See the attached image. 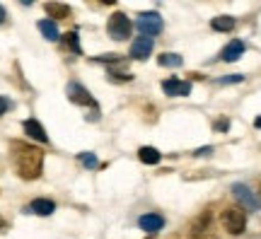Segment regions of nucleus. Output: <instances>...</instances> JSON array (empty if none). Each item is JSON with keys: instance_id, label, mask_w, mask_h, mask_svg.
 I'll use <instances>...</instances> for the list:
<instances>
[{"instance_id": "obj_1", "label": "nucleus", "mask_w": 261, "mask_h": 239, "mask_svg": "<svg viewBox=\"0 0 261 239\" xmlns=\"http://www.w3.org/2000/svg\"><path fill=\"white\" fill-rule=\"evenodd\" d=\"M10 152H12V165L17 169L19 179L24 181H34L41 176L44 172V152L34 145H27V143H10Z\"/></svg>"}, {"instance_id": "obj_2", "label": "nucleus", "mask_w": 261, "mask_h": 239, "mask_svg": "<svg viewBox=\"0 0 261 239\" xmlns=\"http://www.w3.org/2000/svg\"><path fill=\"white\" fill-rule=\"evenodd\" d=\"M220 225L223 230H227L230 234H242L244 227H247V213L240 205H230L220 213Z\"/></svg>"}, {"instance_id": "obj_3", "label": "nucleus", "mask_w": 261, "mask_h": 239, "mask_svg": "<svg viewBox=\"0 0 261 239\" xmlns=\"http://www.w3.org/2000/svg\"><path fill=\"white\" fill-rule=\"evenodd\" d=\"M130 29H133V24L123 12H114L112 17L107 19V32L114 41H126L130 37Z\"/></svg>"}, {"instance_id": "obj_4", "label": "nucleus", "mask_w": 261, "mask_h": 239, "mask_svg": "<svg viewBox=\"0 0 261 239\" xmlns=\"http://www.w3.org/2000/svg\"><path fill=\"white\" fill-rule=\"evenodd\" d=\"M136 27H138L143 37H155L165 29V22H162L158 12H140L138 19H136Z\"/></svg>"}, {"instance_id": "obj_5", "label": "nucleus", "mask_w": 261, "mask_h": 239, "mask_svg": "<svg viewBox=\"0 0 261 239\" xmlns=\"http://www.w3.org/2000/svg\"><path fill=\"white\" fill-rule=\"evenodd\" d=\"M232 196L240 201V208H247V210H261V201L249 191V186L234 184L232 186Z\"/></svg>"}, {"instance_id": "obj_6", "label": "nucleus", "mask_w": 261, "mask_h": 239, "mask_svg": "<svg viewBox=\"0 0 261 239\" xmlns=\"http://www.w3.org/2000/svg\"><path fill=\"white\" fill-rule=\"evenodd\" d=\"M65 94H68V99L73 101V104H77V107H94L92 94L87 92L80 83H70L65 87Z\"/></svg>"}, {"instance_id": "obj_7", "label": "nucleus", "mask_w": 261, "mask_h": 239, "mask_svg": "<svg viewBox=\"0 0 261 239\" xmlns=\"http://www.w3.org/2000/svg\"><path fill=\"white\" fill-rule=\"evenodd\" d=\"M152 46H155L152 37H138L133 44H130V58L145 61V58H150V54H152Z\"/></svg>"}, {"instance_id": "obj_8", "label": "nucleus", "mask_w": 261, "mask_h": 239, "mask_svg": "<svg viewBox=\"0 0 261 239\" xmlns=\"http://www.w3.org/2000/svg\"><path fill=\"white\" fill-rule=\"evenodd\" d=\"M162 90H165V94H169V97H187V94H191V83L169 77V80L162 83Z\"/></svg>"}, {"instance_id": "obj_9", "label": "nucleus", "mask_w": 261, "mask_h": 239, "mask_svg": "<svg viewBox=\"0 0 261 239\" xmlns=\"http://www.w3.org/2000/svg\"><path fill=\"white\" fill-rule=\"evenodd\" d=\"M138 227H140L143 232H148V234H155V232H160L162 227H165V218H162V215H158V213H148V215H140Z\"/></svg>"}, {"instance_id": "obj_10", "label": "nucleus", "mask_w": 261, "mask_h": 239, "mask_svg": "<svg viewBox=\"0 0 261 239\" xmlns=\"http://www.w3.org/2000/svg\"><path fill=\"white\" fill-rule=\"evenodd\" d=\"M24 210L34 213V215H41V218H46V215H51V213L56 210V203L48 201V198H34V201L29 203Z\"/></svg>"}, {"instance_id": "obj_11", "label": "nucleus", "mask_w": 261, "mask_h": 239, "mask_svg": "<svg viewBox=\"0 0 261 239\" xmlns=\"http://www.w3.org/2000/svg\"><path fill=\"white\" fill-rule=\"evenodd\" d=\"M22 128H24V133H27L29 138L39 140V143H48L46 130H44V126H41L37 119H27L24 123H22Z\"/></svg>"}, {"instance_id": "obj_12", "label": "nucleus", "mask_w": 261, "mask_h": 239, "mask_svg": "<svg viewBox=\"0 0 261 239\" xmlns=\"http://www.w3.org/2000/svg\"><path fill=\"white\" fill-rule=\"evenodd\" d=\"M242 54H244V44L240 41V39H234V41H230V44L223 48L220 58H223L225 63H232V61H237V58H240Z\"/></svg>"}, {"instance_id": "obj_13", "label": "nucleus", "mask_w": 261, "mask_h": 239, "mask_svg": "<svg viewBox=\"0 0 261 239\" xmlns=\"http://www.w3.org/2000/svg\"><path fill=\"white\" fill-rule=\"evenodd\" d=\"M39 32L44 34L46 41H58V39H61V32H58L54 19H41V22H39Z\"/></svg>"}, {"instance_id": "obj_14", "label": "nucleus", "mask_w": 261, "mask_h": 239, "mask_svg": "<svg viewBox=\"0 0 261 239\" xmlns=\"http://www.w3.org/2000/svg\"><path fill=\"white\" fill-rule=\"evenodd\" d=\"M44 10L48 12V17H56V19H65L70 17V8L65 5V3H46Z\"/></svg>"}, {"instance_id": "obj_15", "label": "nucleus", "mask_w": 261, "mask_h": 239, "mask_svg": "<svg viewBox=\"0 0 261 239\" xmlns=\"http://www.w3.org/2000/svg\"><path fill=\"white\" fill-rule=\"evenodd\" d=\"M138 160L143 162V165H158L160 160H162V155H160L155 147L145 145V147H140V150H138Z\"/></svg>"}, {"instance_id": "obj_16", "label": "nucleus", "mask_w": 261, "mask_h": 239, "mask_svg": "<svg viewBox=\"0 0 261 239\" xmlns=\"http://www.w3.org/2000/svg\"><path fill=\"white\" fill-rule=\"evenodd\" d=\"M211 27H213L215 32H230V29H234V17H230V15H218V17L211 19Z\"/></svg>"}, {"instance_id": "obj_17", "label": "nucleus", "mask_w": 261, "mask_h": 239, "mask_svg": "<svg viewBox=\"0 0 261 239\" xmlns=\"http://www.w3.org/2000/svg\"><path fill=\"white\" fill-rule=\"evenodd\" d=\"M205 230H211V210L201 213V215L191 222V234H196V232H205Z\"/></svg>"}, {"instance_id": "obj_18", "label": "nucleus", "mask_w": 261, "mask_h": 239, "mask_svg": "<svg viewBox=\"0 0 261 239\" xmlns=\"http://www.w3.org/2000/svg\"><path fill=\"white\" fill-rule=\"evenodd\" d=\"M158 63L162 65V68H179V65L184 63V58H181L179 54H160Z\"/></svg>"}, {"instance_id": "obj_19", "label": "nucleus", "mask_w": 261, "mask_h": 239, "mask_svg": "<svg viewBox=\"0 0 261 239\" xmlns=\"http://www.w3.org/2000/svg\"><path fill=\"white\" fill-rule=\"evenodd\" d=\"M63 41H65V46L73 48L75 54H83V48H80V41H77V34H75V32H68V34L63 37Z\"/></svg>"}, {"instance_id": "obj_20", "label": "nucleus", "mask_w": 261, "mask_h": 239, "mask_svg": "<svg viewBox=\"0 0 261 239\" xmlns=\"http://www.w3.org/2000/svg\"><path fill=\"white\" fill-rule=\"evenodd\" d=\"M77 160H80L87 169H94V167H97V157H94L92 152H80V155H77Z\"/></svg>"}, {"instance_id": "obj_21", "label": "nucleus", "mask_w": 261, "mask_h": 239, "mask_svg": "<svg viewBox=\"0 0 261 239\" xmlns=\"http://www.w3.org/2000/svg\"><path fill=\"white\" fill-rule=\"evenodd\" d=\"M109 80H114V83H128V80H133V75H128V73H114V70H109Z\"/></svg>"}, {"instance_id": "obj_22", "label": "nucleus", "mask_w": 261, "mask_h": 239, "mask_svg": "<svg viewBox=\"0 0 261 239\" xmlns=\"http://www.w3.org/2000/svg\"><path fill=\"white\" fill-rule=\"evenodd\" d=\"M189 239H218V234L211 230H205V232H196V234H191Z\"/></svg>"}, {"instance_id": "obj_23", "label": "nucleus", "mask_w": 261, "mask_h": 239, "mask_svg": "<svg viewBox=\"0 0 261 239\" xmlns=\"http://www.w3.org/2000/svg\"><path fill=\"white\" fill-rule=\"evenodd\" d=\"M244 80V75H227V77H220L218 83L220 85H230V83H242Z\"/></svg>"}, {"instance_id": "obj_24", "label": "nucleus", "mask_w": 261, "mask_h": 239, "mask_svg": "<svg viewBox=\"0 0 261 239\" xmlns=\"http://www.w3.org/2000/svg\"><path fill=\"white\" fill-rule=\"evenodd\" d=\"M10 107H12V104H10L8 97H0V116H3V114H5V111H8Z\"/></svg>"}, {"instance_id": "obj_25", "label": "nucleus", "mask_w": 261, "mask_h": 239, "mask_svg": "<svg viewBox=\"0 0 261 239\" xmlns=\"http://www.w3.org/2000/svg\"><path fill=\"white\" fill-rule=\"evenodd\" d=\"M211 152H213V147H201V150H196L194 155L196 157H205V155H211Z\"/></svg>"}, {"instance_id": "obj_26", "label": "nucleus", "mask_w": 261, "mask_h": 239, "mask_svg": "<svg viewBox=\"0 0 261 239\" xmlns=\"http://www.w3.org/2000/svg\"><path fill=\"white\" fill-rule=\"evenodd\" d=\"M215 128H218V130H227V128H230V121H218V123H215Z\"/></svg>"}, {"instance_id": "obj_27", "label": "nucleus", "mask_w": 261, "mask_h": 239, "mask_svg": "<svg viewBox=\"0 0 261 239\" xmlns=\"http://www.w3.org/2000/svg\"><path fill=\"white\" fill-rule=\"evenodd\" d=\"M5 230H8V222H5V218L0 215V232H5Z\"/></svg>"}, {"instance_id": "obj_28", "label": "nucleus", "mask_w": 261, "mask_h": 239, "mask_svg": "<svg viewBox=\"0 0 261 239\" xmlns=\"http://www.w3.org/2000/svg\"><path fill=\"white\" fill-rule=\"evenodd\" d=\"M5 17H8V15H5V8H3V5H0V24H3V22H5Z\"/></svg>"}, {"instance_id": "obj_29", "label": "nucleus", "mask_w": 261, "mask_h": 239, "mask_svg": "<svg viewBox=\"0 0 261 239\" xmlns=\"http://www.w3.org/2000/svg\"><path fill=\"white\" fill-rule=\"evenodd\" d=\"M254 126H256V128H261V116H259L256 121H254Z\"/></svg>"}, {"instance_id": "obj_30", "label": "nucleus", "mask_w": 261, "mask_h": 239, "mask_svg": "<svg viewBox=\"0 0 261 239\" xmlns=\"http://www.w3.org/2000/svg\"><path fill=\"white\" fill-rule=\"evenodd\" d=\"M259 196H261V186H259Z\"/></svg>"}]
</instances>
